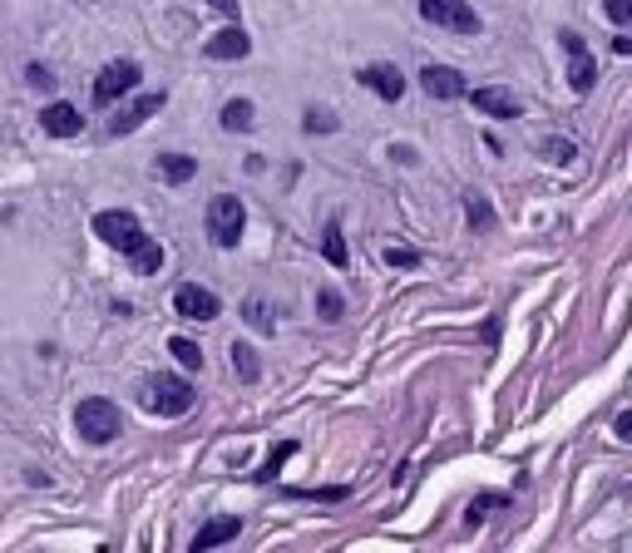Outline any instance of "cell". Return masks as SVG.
I'll return each instance as SVG.
<instances>
[{
  "label": "cell",
  "instance_id": "cell-1",
  "mask_svg": "<svg viewBox=\"0 0 632 553\" xmlns=\"http://www.w3.org/2000/svg\"><path fill=\"white\" fill-rule=\"evenodd\" d=\"M138 405H144L148 415H163V420H178V415H188L198 405V391L183 381V375H144L138 381Z\"/></svg>",
  "mask_w": 632,
  "mask_h": 553
},
{
  "label": "cell",
  "instance_id": "cell-2",
  "mask_svg": "<svg viewBox=\"0 0 632 553\" xmlns=\"http://www.w3.org/2000/svg\"><path fill=\"white\" fill-rule=\"evenodd\" d=\"M119 430H124V415H119V405L109 400V395H89V400H79L75 435L84 444H109V440H119Z\"/></svg>",
  "mask_w": 632,
  "mask_h": 553
},
{
  "label": "cell",
  "instance_id": "cell-3",
  "mask_svg": "<svg viewBox=\"0 0 632 553\" xmlns=\"http://www.w3.org/2000/svg\"><path fill=\"white\" fill-rule=\"evenodd\" d=\"M242 227H247V207H242V198L217 193L213 203H207V237H213V247L233 252V247L242 242Z\"/></svg>",
  "mask_w": 632,
  "mask_h": 553
},
{
  "label": "cell",
  "instance_id": "cell-4",
  "mask_svg": "<svg viewBox=\"0 0 632 553\" xmlns=\"http://www.w3.org/2000/svg\"><path fill=\"white\" fill-rule=\"evenodd\" d=\"M94 237L99 242H109V247H119V252H134L138 242H144V223H138L128 207H104V213H94Z\"/></svg>",
  "mask_w": 632,
  "mask_h": 553
},
{
  "label": "cell",
  "instance_id": "cell-5",
  "mask_svg": "<svg viewBox=\"0 0 632 553\" xmlns=\"http://www.w3.org/2000/svg\"><path fill=\"white\" fill-rule=\"evenodd\" d=\"M420 15L430 20V25L450 30V35H479L484 20L474 15V5H464V0H420Z\"/></svg>",
  "mask_w": 632,
  "mask_h": 553
},
{
  "label": "cell",
  "instance_id": "cell-6",
  "mask_svg": "<svg viewBox=\"0 0 632 553\" xmlns=\"http://www.w3.org/2000/svg\"><path fill=\"white\" fill-rule=\"evenodd\" d=\"M558 45L568 49V84H573V94H592V84H598V59H592V49L583 45L578 30H563Z\"/></svg>",
  "mask_w": 632,
  "mask_h": 553
},
{
  "label": "cell",
  "instance_id": "cell-7",
  "mask_svg": "<svg viewBox=\"0 0 632 553\" xmlns=\"http://www.w3.org/2000/svg\"><path fill=\"white\" fill-rule=\"evenodd\" d=\"M138 79H144V69H138L134 59H114V65H104V69H99V79H94V104L109 109L114 99H124Z\"/></svg>",
  "mask_w": 632,
  "mask_h": 553
},
{
  "label": "cell",
  "instance_id": "cell-8",
  "mask_svg": "<svg viewBox=\"0 0 632 553\" xmlns=\"http://www.w3.org/2000/svg\"><path fill=\"white\" fill-rule=\"evenodd\" d=\"M163 104H168L163 89H158V94H138L134 104H119L114 119H109V134H114V138H119V134H134V128H144Z\"/></svg>",
  "mask_w": 632,
  "mask_h": 553
},
{
  "label": "cell",
  "instance_id": "cell-9",
  "mask_svg": "<svg viewBox=\"0 0 632 553\" xmlns=\"http://www.w3.org/2000/svg\"><path fill=\"white\" fill-rule=\"evenodd\" d=\"M173 312L183 316V321H217V312H223V302H217L207 286H193V282H183L173 292Z\"/></svg>",
  "mask_w": 632,
  "mask_h": 553
},
{
  "label": "cell",
  "instance_id": "cell-10",
  "mask_svg": "<svg viewBox=\"0 0 632 553\" xmlns=\"http://www.w3.org/2000/svg\"><path fill=\"white\" fill-rule=\"evenodd\" d=\"M356 84H365L375 99H385V104H395V99L405 94V75L395 65H385V59H375V65H361L356 69Z\"/></svg>",
  "mask_w": 632,
  "mask_h": 553
},
{
  "label": "cell",
  "instance_id": "cell-11",
  "mask_svg": "<svg viewBox=\"0 0 632 553\" xmlns=\"http://www.w3.org/2000/svg\"><path fill=\"white\" fill-rule=\"evenodd\" d=\"M420 89L430 99H464V89H470V84H464V75H460V69H450V65H425L420 69Z\"/></svg>",
  "mask_w": 632,
  "mask_h": 553
},
{
  "label": "cell",
  "instance_id": "cell-12",
  "mask_svg": "<svg viewBox=\"0 0 632 553\" xmlns=\"http://www.w3.org/2000/svg\"><path fill=\"white\" fill-rule=\"evenodd\" d=\"M464 94H470V89H464ZM474 109H479V114H489V119H519L523 114V104H519V94H514V89H474Z\"/></svg>",
  "mask_w": 632,
  "mask_h": 553
},
{
  "label": "cell",
  "instance_id": "cell-13",
  "mask_svg": "<svg viewBox=\"0 0 632 553\" xmlns=\"http://www.w3.org/2000/svg\"><path fill=\"white\" fill-rule=\"evenodd\" d=\"M203 55L207 59H247L252 55V40H247L242 25H227V30H217L213 40H203Z\"/></svg>",
  "mask_w": 632,
  "mask_h": 553
},
{
  "label": "cell",
  "instance_id": "cell-14",
  "mask_svg": "<svg viewBox=\"0 0 632 553\" xmlns=\"http://www.w3.org/2000/svg\"><path fill=\"white\" fill-rule=\"evenodd\" d=\"M237 533H242V519H237V514H217V519H207L203 529L193 533V553H207V549H217V543H233Z\"/></svg>",
  "mask_w": 632,
  "mask_h": 553
},
{
  "label": "cell",
  "instance_id": "cell-15",
  "mask_svg": "<svg viewBox=\"0 0 632 553\" xmlns=\"http://www.w3.org/2000/svg\"><path fill=\"white\" fill-rule=\"evenodd\" d=\"M40 128L55 138H75L79 128H84V119H79L75 104H49V109H40Z\"/></svg>",
  "mask_w": 632,
  "mask_h": 553
},
{
  "label": "cell",
  "instance_id": "cell-16",
  "mask_svg": "<svg viewBox=\"0 0 632 553\" xmlns=\"http://www.w3.org/2000/svg\"><path fill=\"white\" fill-rule=\"evenodd\" d=\"M154 168L163 183H188V178H198V158H188V154H158Z\"/></svg>",
  "mask_w": 632,
  "mask_h": 553
},
{
  "label": "cell",
  "instance_id": "cell-17",
  "mask_svg": "<svg viewBox=\"0 0 632 553\" xmlns=\"http://www.w3.org/2000/svg\"><path fill=\"white\" fill-rule=\"evenodd\" d=\"M223 128H227V134H247V128H257L252 99H227V104H223Z\"/></svg>",
  "mask_w": 632,
  "mask_h": 553
},
{
  "label": "cell",
  "instance_id": "cell-18",
  "mask_svg": "<svg viewBox=\"0 0 632 553\" xmlns=\"http://www.w3.org/2000/svg\"><path fill=\"white\" fill-rule=\"evenodd\" d=\"M227 356H233V371H237V381H242V385L262 381V361H257V351L247 341H233V346H227Z\"/></svg>",
  "mask_w": 632,
  "mask_h": 553
},
{
  "label": "cell",
  "instance_id": "cell-19",
  "mask_svg": "<svg viewBox=\"0 0 632 553\" xmlns=\"http://www.w3.org/2000/svg\"><path fill=\"white\" fill-rule=\"evenodd\" d=\"M128 267H134L138 276H154L158 267H163V247H158V237H144V242L128 252Z\"/></svg>",
  "mask_w": 632,
  "mask_h": 553
},
{
  "label": "cell",
  "instance_id": "cell-20",
  "mask_svg": "<svg viewBox=\"0 0 632 553\" xmlns=\"http://www.w3.org/2000/svg\"><path fill=\"white\" fill-rule=\"evenodd\" d=\"M321 252H326V262H331V267H346V262H351V252H346V237H341V217H331V223H326Z\"/></svg>",
  "mask_w": 632,
  "mask_h": 553
},
{
  "label": "cell",
  "instance_id": "cell-21",
  "mask_svg": "<svg viewBox=\"0 0 632 553\" xmlns=\"http://www.w3.org/2000/svg\"><path fill=\"white\" fill-rule=\"evenodd\" d=\"M242 321L252 326L257 336H272L276 331V321H272V312H267L262 296H247V302H242Z\"/></svg>",
  "mask_w": 632,
  "mask_h": 553
},
{
  "label": "cell",
  "instance_id": "cell-22",
  "mask_svg": "<svg viewBox=\"0 0 632 553\" xmlns=\"http://www.w3.org/2000/svg\"><path fill=\"white\" fill-rule=\"evenodd\" d=\"M168 356H178L183 371H203V351H198V341H188V336H173V341H168Z\"/></svg>",
  "mask_w": 632,
  "mask_h": 553
},
{
  "label": "cell",
  "instance_id": "cell-23",
  "mask_svg": "<svg viewBox=\"0 0 632 553\" xmlns=\"http://www.w3.org/2000/svg\"><path fill=\"white\" fill-rule=\"evenodd\" d=\"M286 454H296V440H282V444H276V450L267 454V460H262V470H257L252 479H257V484H272V479H276V470H282V460H286Z\"/></svg>",
  "mask_w": 632,
  "mask_h": 553
},
{
  "label": "cell",
  "instance_id": "cell-24",
  "mask_svg": "<svg viewBox=\"0 0 632 553\" xmlns=\"http://www.w3.org/2000/svg\"><path fill=\"white\" fill-rule=\"evenodd\" d=\"M302 128H306V134H336V128H341V119H336L331 114V109H306V119H302Z\"/></svg>",
  "mask_w": 632,
  "mask_h": 553
},
{
  "label": "cell",
  "instance_id": "cell-25",
  "mask_svg": "<svg viewBox=\"0 0 632 553\" xmlns=\"http://www.w3.org/2000/svg\"><path fill=\"white\" fill-rule=\"evenodd\" d=\"M464 217H470V227H489V223H494L489 198H484V193H470V198H464Z\"/></svg>",
  "mask_w": 632,
  "mask_h": 553
},
{
  "label": "cell",
  "instance_id": "cell-26",
  "mask_svg": "<svg viewBox=\"0 0 632 553\" xmlns=\"http://www.w3.org/2000/svg\"><path fill=\"white\" fill-rule=\"evenodd\" d=\"M316 312L326 316V321H336V316L346 312V302H341V292H336V286H321V292H316Z\"/></svg>",
  "mask_w": 632,
  "mask_h": 553
},
{
  "label": "cell",
  "instance_id": "cell-27",
  "mask_svg": "<svg viewBox=\"0 0 632 553\" xmlns=\"http://www.w3.org/2000/svg\"><path fill=\"white\" fill-rule=\"evenodd\" d=\"M539 154L553 158V163H568V158H573V144H568V138H543Z\"/></svg>",
  "mask_w": 632,
  "mask_h": 553
},
{
  "label": "cell",
  "instance_id": "cell-28",
  "mask_svg": "<svg viewBox=\"0 0 632 553\" xmlns=\"http://www.w3.org/2000/svg\"><path fill=\"white\" fill-rule=\"evenodd\" d=\"M385 267H420L415 247H385Z\"/></svg>",
  "mask_w": 632,
  "mask_h": 553
},
{
  "label": "cell",
  "instance_id": "cell-29",
  "mask_svg": "<svg viewBox=\"0 0 632 553\" xmlns=\"http://www.w3.org/2000/svg\"><path fill=\"white\" fill-rule=\"evenodd\" d=\"M602 10H608L612 25H628L632 20V0H602Z\"/></svg>",
  "mask_w": 632,
  "mask_h": 553
},
{
  "label": "cell",
  "instance_id": "cell-30",
  "mask_svg": "<svg viewBox=\"0 0 632 553\" xmlns=\"http://www.w3.org/2000/svg\"><path fill=\"white\" fill-rule=\"evenodd\" d=\"M25 79H30L35 89H55V69H49V65H30Z\"/></svg>",
  "mask_w": 632,
  "mask_h": 553
},
{
  "label": "cell",
  "instance_id": "cell-31",
  "mask_svg": "<svg viewBox=\"0 0 632 553\" xmlns=\"http://www.w3.org/2000/svg\"><path fill=\"white\" fill-rule=\"evenodd\" d=\"M292 499H346V489H292Z\"/></svg>",
  "mask_w": 632,
  "mask_h": 553
},
{
  "label": "cell",
  "instance_id": "cell-32",
  "mask_svg": "<svg viewBox=\"0 0 632 553\" xmlns=\"http://www.w3.org/2000/svg\"><path fill=\"white\" fill-rule=\"evenodd\" d=\"M612 430H618V440H632V415L622 410V415H618V425H612Z\"/></svg>",
  "mask_w": 632,
  "mask_h": 553
},
{
  "label": "cell",
  "instance_id": "cell-33",
  "mask_svg": "<svg viewBox=\"0 0 632 553\" xmlns=\"http://www.w3.org/2000/svg\"><path fill=\"white\" fill-rule=\"evenodd\" d=\"M213 10H223V15L237 20V0H213Z\"/></svg>",
  "mask_w": 632,
  "mask_h": 553
}]
</instances>
